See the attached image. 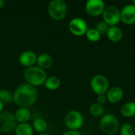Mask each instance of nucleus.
Returning a JSON list of instances; mask_svg holds the SVG:
<instances>
[{"label": "nucleus", "mask_w": 135, "mask_h": 135, "mask_svg": "<svg viewBox=\"0 0 135 135\" xmlns=\"http://www.w3.org/2000/svg\"><path fill=\"white\" fill-rule=\"evenodd\" d=\"M37 90L30 84H22L17 88L13 94L14 102L21 108L32 105L37 99Z\"/></svg>", "instance_id": "obj_1"}, {"label": "nucleus", "mask_w": 135, "mask_h": 135, "mask_svg": "<svg viewBox=\"0 0 135 135\" xmlns=\"http://www.w3.org/2000/svg\"><path fill=\"white\" fill-rule=\"evenodd\" d=\"M100 130L106 134H115L119 130V123L115 115L112 114H104L100 120Z\"/></svg>", "instance_id": "obj_2"}, {"label": "nucleus", "mask_w": 135, "mask_h": 135, "mask_svg": "<svg viewBox=\"0 0 135 135\" xmlns=\"http://www.w3.org/2000/svg\"><path fill=\"white\" fill-rule=\"evenodd\" d=\"M24 77L28 84L33 85H41L46 81L45 71L39 66H31L25 70Z\"/></svg>", "instance_id": "obj_3"}, {"label": "nucleus", "mask_w": 135, "mask_h": 135, "mask_svg": "<svg viewBox=\"0 0 135 135\" xmlns=\"http://www.w3.org/2000/svg\"><path fill=\"white\" fill-rule=\"evenodd\" d=\"M49 15L56 21L62 20L67 13V6L62 0H53L48 5Z\"/></svg>", "instance_id": "obj_4"}, {"label": "nucleus", "mask_w": 135, "mask_h": 135, "mask_svg": "<svg viewBox=\"0 0 135 135\" xmlns=\"http://www.w3.org/2000/svg\"><path fill=\"white\" fill-rule=\"evenodd\" d=\"M90 85L93 91L97 95L106 94L109 89V81L108 78L102 74L93 76L91 79Z\"/></svg>", "instance_id": "obj_5"}, {"label": "nucleus", "mask_w": 135, "mask_h": 135, "mask_svg": "<svg viewBox=\"0 0 135 135\" xmlns=\"http://www.w3.org/2000/svg\"><path fill=\"white\" fill-rule=\"evenodd\" d=\"M102 16L104 20L103 21L105 22L109 27L116 26V25L121 21L120 10L115 6L105 7Z\"/></svg>", "instance_id": "obj_6"}, {"label": "nucleus", "mask_w": 135, "mask_h": 135, "mask_svg": "<svg viewBox=\"0 0 135 135\" xmlns=\"http://www.w3.org/2000/svg\"><path fill=\"white\" fill-rule=\"evenodd\" d=\"M84 123V119L81 112L73 110L69 112L65 117V124L70 131L80 129Z\"/></svg>", "instance_id": "obj_7"}, {"label": "nucleus", "mask_w": 135, "mask_h": 135, "mask_svg": "<svg viewBox=\"0 0 135 135\" xmlns=\"http://www.w3.org/2000/svg\"><path fill=\"white\" fill-rule=\"evenodd\" d=\"M17 127V120L15 116L8 112H0V132L9 133L14 130Z\"/></svg>", "instance_id": "obj_8"}, {"label": "nucleus", "mask_w": 135, "mask_h": 135, "mask_svg": "<svg viewBox=\"0 0 135 135\" xmlns=\"http://www.w3.org/2000/svg\"><path fill=\"white\" fill-rule=\"evenodd\" d=\"M69 29L74 36H81L85 35L88 30V25L85 20L80 17L73 18L69 23Z\"/></svg>", "instance_id": "obj_9"}, {"label": "nucleus", "mask_w": 135, "mask_h": 135, "mask_svg": "<svg viewBox=\"0 0 135 135\" xmlns=\"http://www.w3.org/2000/svg\"><path fill=\"white\" fill-rule=\"evenodd\" d=\"M105 9V4L102 0H89L85 4L86 13L93 17L102 15Z\"/></svg>", "instance_id": "obj_10"}, {"label": "nucleus", "mask_w": 135, "mask_h": 135, "mask_svg": "<svg viewBox=\"0 0 135 135\" xmlns=\"http://www.w3.org/2000/svg\"><path fill=\"white\" fill-rule=\"evenodd\" d=\"M121 21L125 25H131L135 23V6L133 4H127L120 10Z\"/></svg>", "instance_id": "obj_11"}, {"label": "nucleus", "mask_w": 135, "mask_h": 135, "mask_svg": "<svg viewBox=\"0 0 135 135\" xmlns=\"http://www.w3.org/2000/svg\"><path fill=\"white\" fill-rule=\"evenodd\" d=\"M123 95H124L123 90L118 86L109 88V89L106 93L108 101L112 104H116L121 101L122 99L123 98Z\"/></svg>", "instance_id": "obj_12"}, {"label": "nucleus", "mask_w": 135, "mask_h": 135, "mask_svg": "<svg viewBox=\"0 0 135 135\" xmlns=\"http://www.w3.org/2000/svg\"><path fill=\"white\" fill-rule=\"evenodd\" d=\"M37 56L36 55L31 51H26L21 54L19 57V62L21 65L28 67L33 66V65L36 62Z\"/></svg>", "instance_id": "obj_13"}, {"label": "nucleus", "mask_w": 135, "mask_h": 135, "mask_svg": "<svg viewBox=\"0 0 135 135\" xmlns=\"http://www.w3.org/2000/svg\"><path fill=\"white\" fill-rule=\"evenodd\" d=\"M106 35H107V37L108 38V40L114 43L119 42L123 37V32L122 29L118 26L109 27Z\"/></svg>", "instance_id": "obj_14"}, {"label": "nucleus", "mask_w": 135, "mask_h": 135, "mask_svg": "<svg viewBox=\"0 0 135 135\" xmlns=\"http://www.w3.org/2000/svg\"><path fill=\"white\" fill-rule=\"evenodd\" d=\"M36 62L38 64V66L44 70L49 69L52 66L53 60L51 55L47 54H41L37 57Z\"/></svg>", "instance_id": "obj_15"}, {"label": "nucleus", "mask_w": 135, "mask_h": 135, "mask_svg": "<svg viewBox=\"0 0 135 135\" xmlns=\"http://www.w3.org/2000/svg\"><path fill=\"white\" fill-rule=\"evenodd\" d=\"M120 113L125 118H131L135 116V102L131 101L123 104L120 109Z\"/></svg>", "instance_id": "obj_16"}, {"label": "nucleus", "mask_w": 135, "mask_h": 135, "mask_svg": "<svg viewBox=\"0 0 135 135\" xmlns=\"http://www.w3.org/2000/svg\"><path fill=\"white\" fill-rule=\"evenodd\" d=\"M14 116L17 121L20 122V123H27L31 117V114L28 108H20L19 109L17 110Z\"/></svg>", "instance_id": "obj_17"}, {"label": "nucleus", "mask_w": 135, "mask_h": 135, "mask_svg": "<svg viewBox=\"0 0 135 135\" xmlns=\"http://www.w3.org/2000/svg\"><path fill=\"white\" fill-rule=\"evenodd\" d=\"M15 132L17 135H32L33 134V131L32 127L27 123H19L17 125L15 128Z\"/></svg>", "instance_id": "obj_18"}, {"label": "nucleus", "mask_w": 135, "mask_h": 135, "mask_svg": "<svg viewBox=\"0 0 135 135\" xmlns=\"http://www.w3.org/2000/svg\"><path fill=\"white\" fill-rule=\"evenodd\" d=\"M104 112L105 110L104 106L98 103H94L89 107V113L94 117H102L104 115Z\"/></svg>", "instance_id": "obj_19"}, {"label": "nucleus", "mask_w": 135, "mask_h": 135, "mask_svg": "<svg viewBox=\"0 0 135 135\" xmlns=\"http://www.w3.org/2000/svg\"><path fill=\"white\" fill-rule=\"evenodd\" d=\"M45 87L50 90H55L60 86V80L56 77H50L44 82Z\"/></svg>", "instance_id": "obj_20"}, {"label": "nucleus", "mask_w": 135, "mask_h": 135, "mask_svg": "<svg viewBox=\"0 0 135 135\" xmlns=\"http://www.w3.org/2000/svg\"><path fill=\"white\" fill-rule=\"evenodd\" d=\"M86 38L91 41V42H97L98 40H100L101 35L97 32V30L94 28H88L86 33H85Z\"/></svg>", "instance_id": "obj_21"}, {"label": "nucleus", "mask_w": 135, "mask_h": 135, "mask_svg": "<svg viewBox=\"0 0 135 135\" xmlns=\"http://www.w3.org/2000/svg\"><path fill=\"white\" fill-rule=\"evenodd\" d=\"M47 122L41 118L36 119L33 123V127L38 132H44L47 129Z\"/></svg>", "instance_id": "obj_22"}, {"label": "nucleus", "mask_w": 135, "mask_h": 135, "mask_svg": "<svg viewBox=\"0 0 135 135\" xmlns=\"http://www.w3.org/2000/svg\"><path fill=\"white\" fill-rule=\"evenodd\" d=\"M13 96L8 90H0V101L2 104H8L12 101Z\"/></svg>", "instance_id": "obj_23"}, {"label": "nucleus", "mask_w": 135, "mask_h": 135, "mask_svg": "<svg viewBox=\"0 0 135 135\" xmlns=\"http://www.w3.org/2000/svg\"><path fill=\"white\" fill-rule=\"evenodd\" d=\"M120 135H134V128L130 123H123L120 127Z\"/></svg>", "instance_id": "obj_24"}, {"label": "nucleus", "mask_w": 135, "mask_h": 135, "mask_svg": "<svg viewBox=\"0 0 135 135\" xmlns=\"http://www.w3.org/2000/svg\"><path fill=\"white\" fill-rule=\"evenodd\" d=\"M108 28H109V26H108L105 22H104V21H100V22L97 23V24L96 25V27H95V28L97 30V32H98L101 36L107 33V32H108Z\"/></svg>", "instance_id": "obj_25"}, {"label": "nucleus", "mask_w": 135, "mask_h": 135, "mask_svg": "<svg viewBox=\"0 0 135 135\" xmlns=\"http://www.w3.org/2000/svg\"><path fill=\"white\" fill-rule=\"evenodd\" d=\"M107 101H108V100H107L106 94H101V95L97 96V103L98 104H100L101 105H104Z\"/></svg>", "instance_id": "obj_26"}, {"label": "nucleus", "mask_w": 135, "mask_h": 135, "mask_svg": "<svg viewBox=\"0 0 135 135\" xmlns=\"http://www.w3.org/2000/svg\"><path fill=\"white\" fill-rule=\"evenodd\" d=\"M62 135H81L79 132H78L77 131H66V133H64Z\"/></svg>", "instance_id": "obj_27"}, {"label": "nucleus", "mask_w": 135, "mask_h": 135, "mask_svg": "<svg viewBox=\"0 0 135 135\" xmlns=\"http://www.w3.org/2000/svg\"><path fill=\"white\" fill-rule=\"evenodd\" d=\"M4 4H5V1L4 0H0V8H2Z\"/></svg>", "instance_id": "obj_28"}, {"label": "nucleus", "mask_w": 135, "mask_h": 135, "mask_svg": "<svg viewBox=\"0 0 135 135\" xmlns=\"http://www.w3.org/2000/svg\"><path fill=\"white\" fill-rule=\"evenodd\" d=\"M2 109H3V104L0 101V112H2Z\"/></svg>", "instance_id": "obj_29"}, {"label": "nucleus", "mask_w": 135, "mask_h": 135, "mask_svg": "<svg viewBox=\"0 0 135 135\" xmlns=\"http://www.w3.org/2000/svg\"><path fill=\"white\" fill-rule=\"evenodd\" d=\"M132 4H133L134 6H135V0H134V1H133V2H132Z\"/></svg>", "instance_id": "obj_30"}, {"label": "nucleus", "mask_w": 135, "mask_h": 135, "mask_svg": "<svg viewBox=\"0 0 135 135\" xmlns=\"http://www.w3.org/2000/svg\"><path fill=\"white\" fill-rule=\"evenodd\" d=\"M40 135H49V134H42Z\"/></svg>", "instance_id": "obj_31"}, {"label": "nucleus", "mask_w": 135, "mask_h": 135, "mask_svg": "<svg viewBox=\"0 0 135 135\" xmlns=\"http://www.w3.org/2000/svg\"><path fill=\"white\" fill-rule=\"evenodd\" d=\"M134 135H135V128H134Z\"/></svg>", "instance_id": "obj_32"}]
</instances>
